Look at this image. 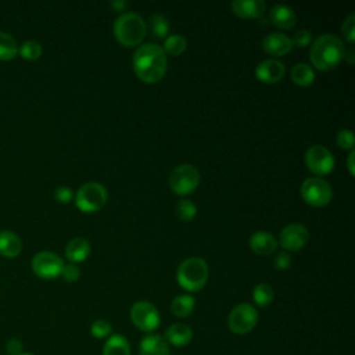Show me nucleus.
<instances>
[{
	"label": "nucleus",
	"mask_w": 355,
	"mask_h": 355,
	"mask_svg": "<svg viewBox=\"0 0 355 355\" xmlns=\"http://www.w3.org/2000/svg\"><path fill=\"white\" fill-rule=\"evenodd\" d=\"M132 64L137 78L146 83L159 82L168 68L165 51L154 43L139 46L133 54Z\"/></svg>",
	"instance_id": "f257e3e1"
},
{
	"label": "nucleus",
	"mask_w": 355,
	"mask_h": 355,
	"mask_svg": "<svg viewBox=\"0 0 355 355\" xmlns=\"http://www.w3.org/2000/svg\"><path fill=\"white\" fill-rule=\"evenodd\" d=\"M345 51L341 39L326 33L320 35L313 42L309 51V60L316 69L330 71L344 60Z\"/></svg>",
	"instance_id": "f03ea898"
},
{
	"label": "nucleus",
	"mask_w": 355,
	"mask_h": 355,
	"mask_svg": "<svg viewBox=\"0 0 355 355\" xmlns=\"http://www.w3.org/2000/svg\"><path fill=\"white\" fill-rule=\"evenodd\" d=\"M146 32L147 28L144 19L136 12H122L114 22V35L116 40L126 47L140 44Z\"/></svg>",
	"instance_id": "7ed1b4c3"
},
{
	"label": "nucleus",
	"mask_w": 355,
	"mask_h": 355,
	"mask_svg": "<svg viewBox=\"0 0 355 355\" xmlns=\"http://www.w3.org/2000/svg\"><path fill=\"white\" fill-rule=\"evenodd\" d=\"M178 283L189 293L201 290L208 280V265L202 258L191 257L184 259L176 272Z\"/></svg>",
	"instance_id": "20e7f679"
},
{
	"label": "nucleus",
	"mask_w": 355,
	"mask_h": 355,
	"mask_svg": "<svg viewBox=\"0 0 355 355\" xmlns=\"http://www.w3.org/2000/svg\"><path fill=\"white\" fill-rule=\"evenodd\" d=\"M105 201L107 190L101 183L97 182L82 184L75 196V204L83 212H96L104 207Z\"/></svg>",
	"instance_id": "39448f33"
},
{
	"label": "nucleus",
	"mask_w": 355,
	"mask_h": 355,
	"mask_svg": "<svg viewBox=\"0 0 355 355\" xmlns=\"http://www.w3.org/2000/svg\"><path fill=\"white\" fill-rule=\"evenodd\" d=\"M200 183V172L191 164H182L173 168L169 176V186L175 194L186 196L193 193Z\"/></svg>",
	"instance_id": "423d86ee"
},
{
	"label": "nucleus",
	"mask_w": 355,
	"mask_h": 355,
	"mask_svg": "<svg viewBox=\"0 0 355 355\" xmlns=\"http://www.w3.org/2000/svg\"><path fill=\"white\" fill-rule=\"evenodd\" d=\"M301 197L312 207H324L331 201L333 191L330 184L322 178H308L301 184Z\"/></svg>",
	"instance_id": "0eeeda50"
},
{
	"label": "nucleus",
	"mask_w": 355,
	"mask_h": 355,
	"mask_svg": "<svg viewBox=\"0 0 355 355\" xmlns=\"http://www.w3.org/2000/svg\"><path fill=\"white\" fill-rule=\"evenodd\" d=\"M258 322V312L255 306L251 304H239L236 305L229 316H227V326L230 331L234 334H247L250 333Z\"/></svg>",
	"instance_id": "6e6552de"
},
{
	"label": "nucleus",
	"mask_w": 355,
	"mask_h": 355,
	"mask_svg": "<svg viewBox=\"0 0 355 355\" xmlns=\"http://www.w3.org/2000/svg\"><path fill=\"white\" fill-rule=\"evenodd\" d=\"M130 320L141 331H154L161 322L158 309L148 301H137L130 308Z\"/></svg>",
	"instance_id": "1a4fd4ad"
},
{
	"label": "nucleus",
	"mask_w": 355,
	"mask_h": 355,
	"mask_svg": "<svg viewBox=\"0 0 355 355\" xmlns=\"http://www.w3.org/2000/svg\"><path fill=\"white\" fill-rule=\"evenodd\" d=\"M305 164L311 172L318 176L329 175L334 168V158L324 146H312L305 153Z\"/></svg>",
	"instance_id": "9d476101"
},
{
	"label": "nucleus",
	"mask_w": 355,
	"mask_h": 355,
	"mask_svg": "<svg viewBox=\"0 0 355 355\" xmlns=\"http://www.w3.org/2000/svg\"><path fill=\"white\" fill-rule=\"evenodd\" d=\"M64 261L51 251H40L32 259L33 272L42 279H54L61 275Z\"/></svg>",
	"instance_id": "9b49d317"
},
{
	"label": "nucleus",
	"mask_w": 355,
	"mask_h": 355,
	"mask_svg": "<svg viewBox=\"0 0 355 355\" xmlns=\"http://www.w3.org/2000/svg\"><path fill=\"white\" fill-rule=\"evenodd\" d=\"M309 240L308 229L301 223H290L280 232L279 243L287 251H298L306 245Z\"/></svg>",
	"instance_id": "f8f14e48"
},
{
	"label": "nucleus",
	"mask_w": 355,
	"mask_h": 355,
	"mask_svg": "<svg viewBox=\"0 0 355 355\" xmlns=\"http://www.w3.org/2000/svg\"><path fill=\"white\" fill-rule=\"evenodd\" d=\"M262 49L275 57H282L284 54H287L288 51H291L293 49V42L291 37L283 35V33H277V32H270L269 35H266L262 40Z\"/></svg>",
	"instance_id": "ddd939ff"
},
{
	"label": "nucleus",
	"mask_w": 355,
	"mask_h": 355,
	"mask_svg": "<svg viewBox=\"0 0 355 355\" xmlns=\"http://www.w3.org/2000/svg\"><path fill=\"white\" fill-rule=\"evenodd\" d=\"M284 75V65L279 60L269 58L259 62L255 68V76L263 83L279 82Z\"/></svg>",
	"instance_id": "4468645a"
},
{
	"label": "nucleus",
	"mask_w": 355,
	"mask_h": 355,
	"mask_svg": "<svg viewBox=\"0 0 355 355\" xmlns=\"http://www.w3.org/2000/svg\"><path fill=\"white\" fill-rule=\"evenodd\" d=\"M232 11L241 18H261L266 6L262 0H234L230 4Z\"/></svg>",
	"instance_id": "2eb2a0df"
},
{
	"label": "nucleus",
	"mask_w": 355,
	"mask_h": 355,
	"mask_svg": "<svg viewBox=\"0 0 355 355\" xmlns=\"http://www.w3.org/2000/svg\"><path fill=\"white\" fill-rule=\"evenodd\" d=\"M250 247L258 255H269L277 248V241L272 233L258 230L251 234Z\"/></svg>",
	"instance_id": "dca6fc26"
},
{
	"label": "nucleus",
	"mask_w": 355,
	"mask_h": 355,
	"mask_svg": "<svg viewBox=\"0 0 355 355\" xmlns=\"http://www.w3.org/2000/svg\"><path fill=\"white\" fill-rule=\"evenodd\" d=\"M269 18L272 24L280 29H291L297 24V14L295 11L283 4H276L269 11Z\"/></svg>",
	"instance_id": "f3484780"
},
{
	"label": "nucleus",
	"mask_w": 355,
	"mask_h": 355,
	"mask_svg": "<svg viewBox=\"0 0 355 355\" xmlns=\"http://www.w3.org/2000/svg\"><path fill=\"white\" fill-rule=\"evenodd\" d=\"M140 355H171L169 345L159 334H148L143 337L139 345Z\"/></svg>",
	"instance_id": "a211bd4d"
},
{
	"label": "nucleus",
	"mask_w": 355,
	"mask_h": 355,
	"mask_svg": "<svg viewBox=\"0 0 355 355\" xmlns=\"http://www.w3.org/2000/svg\"><path fill=\"white\" fill-rule=\"evenodd\" d=\"M191 338H193V331L190 326L184 323H173L165 331V341L176 347H183L189 344Z\"/></svg>",
	"instance_id": "6ab92c4d"
},
{
	"label": "nucleus",
	"mask_w": 355,
	"mask_h": 355,
	"mask_svg": "<svg viewBox=\"0 0 355 355\" xmlns=\"http://www.w3.org/2000/svg\"><path fill=\"white\" fill-rule=\"evenodd\" d=\"M90 254V244L83 237H75L69 240L65 247V255L71 261V263L85 261Z\"/></svg>",
	"instance_id": "aec40b11"
},
{
	"label": "nucleus",
	"mask_w": 355,
	"mask_h": 355,
	"mask_svg": "<svg viewBox=\"0 0 355 355\" xmlns=\"http://www.w3.org/2000/svg\"><path fill=\"white\" fill-rule=\"evenodd\" d=\"M22 248L21 239L11 230L0 232V252L6 257H17Z\"/></svg>",
	"instance_id": "412c9836"
},
{
	"label": "nucleus",
	"mask_w": 355,
	"mask_h": 355,
	"mask_svg": "<svg viewBox=\"0 0 355 355\" xmlns=\"http://www.w3.org/2000/svg\"><path fill=\"white\" fill-rule=\"evenodd\" d=\"M103 355H130L129 341L121 334H112L103 347Z\"/></svg>",
	"instance_id": "4be33fe9"
},
{
	"label": "nucleus",
	"mask_w": 355,
	"mask_h": 355,
	"mask_svg": "<svg viewBox=\"0 0 355 355\" xmlns=\"http://www.w3.org/2000/svg\"><path fill=\"white\" fill-rule=\"evenodd\" d=\"M196 306V301L189 294L178 295L171 302V311L176 318H187Z\"/></svg>",
	"instance_id": "5701e85b"
},
{
	"label": "nucleus",
	"mask_w": 355,
	"mask_h": 355,
	"mask_svg": "<svg viewBox=\"0 0 355 355\" xmlns=\"http://www.w3.org/2000/svg\"><path fill=\"white\" fill-rule=\"evenodd\" d=\"M290 76H291V80L298 85V86H309L313 80H315V72L313 69L308 65V64H304V62H300V64H295L293 68H291V72H290Z\"/></svg>",
	"instance_id": "b1692460"
},
{
	"label": "nucleus",
	"mask_w": 355,
	"mask_h": 355,
	"mask_svg": "<svg viewBox=\"0 0 355 355\" xmlns=\"http://www.w3.org/2000/svg\"><path fill=\"white\" fill-rule=\"evenodd\" d=\"M275 297V291L272 288L270 284L268 283H259L258 286H255L254 291H252V300L258 306H268Z\"/></svg>",
	"instance_id": "393cba45"
},
{
	"label": "nucleus",
	"mask_w": 355,
	"mask_h": 355,
	"mask_svg": "<svg viewBox=\"0 0 355 355\" xmlns=\"http://www.w3.org/2000/svg\"><path fill=\"white\" fill-rule=\"evenodd\" d=\"M18 53V44L15 39L7 33L0 31V60H11Z\"/></svg>",
	"instance_id": "a878e982"
},
{
	"label": "nucleus",
	"mask_w": 355,
	"mask_h": 355,
	"mask_svg": "<svg viewBox=\"0 0 355 355\" xmlns=\"http://www.w3.org/2000/svg\"><path fill=\"white\" fill-rule=\"evenodd\" d=\"M187 47V42L184 39V36L182 35H171L165 39L164 43V51L165 54L168 53L169 55H180Z\"/></svg>",
	"instance_id": "bb28decb"
},
{
	"label": "nucleus",
	"mask_w": 355,
	"mask_h": 355,
	"mask_svg": "<svg viewBox=\"0 0 355 355\" xmlns=\"http://www.w3.org/2000/svg\"><path fill=\"white\" fill-rule=\"evenodd\" d=\"M176 216L183 222H190L197 214V207L190 200H180L175 207Z\"/></svg>",
	"instance_id": "cd10ccee"
},
{
	"label": "nucleus",
	"mask_w": 355,
	"mask_h": 355,
	"mask_svg": "<svg viewBox=\"0 0 355 355\" xmlns=\"http://www.w3.org/2000/svg\"><path fill=\"white\" fill-rule=\"evenodd\" d=\"M150 26H151L153 35L157 36V37H165L169 33V29H171L169 21L162 14L151 15Z\"/></svg>",
	"instance_id": "c85d7f7f"
},
{
	"label": "nucleus",
	"mask_w": 355,
	"mask_h": 355,
	"mask_svg": "<svg viewBox=\"0 0 355 355\" xmlns=\"http://www.w3.org/2000/svg\"><path fill=\"white\" fill-rule=\"evenodd\" d=\"M18 51H19L21 55H22L24 58H26V60H36V58H39L40 54H42V46H40V43L36 42V40H25V42L19 46Z\"/></svg>",
	"instance_id": "c756f323"
},
{
	"label": "nucleus",
	"mask_w": 355,
	"mask_h": 355,
	"mask_svg": "<svg viewBox=\"0 0 355 355\" xmlns=\"http://www.w3.org/2000/svg\"><path fill=\"white\" fill-rule=\"evenodd\" d=\"M112 326L105 319H97L90 326V333L96 338H108L111 336Z\"/></svg>",
	"instance_id": "7c9ffc66"
},
{
	"label": "nucleus",
	"mask_w": 355,
	"mask_h": 355,
	"mask_svg": "<svg viewBox=\"0 0 355 355\" xmlns=\"http://www.w3.org/2000/svg\"><path fill=\"white\" fill-rule=\"evenodd\" d=\"M341 33L347 42L354 43V40H355V15L354 14H349L344 19V22L341 25Z\"/></svg>",
	"instance_id": "2f4dec72"
},
{
	"label": "nucleus",
	"mask_w": 355,
	"mask_h": 355,
	"mask_svg": "<svg viewBox=\"0 0 355 355\" xmlns=\"http://www.w3.org/2000/svg\"><path fill=\"white\" fill-rule=\"evenodd\" d=\"M337 144L343 150H354V133L351 129H341L337 133Z\"/></svg>",
	"instance_id": "473e14b6"
},
{
	"label": "nucleus",
	"mask_w": 355,
	"mask_h": 355,
	"mask_svg": "<svg viewBox=\"0 0 355 355\" xmlns=\"http://www.w3.org/2000/svg\"><path fill=\"white\" fill-rule=\"evenodd\" d=\"M61 276L65 282H76L80 276V270L75 263H64L62 270H61Z\"/></svg>",
	"instance_id": "72a5a7b5"
},
{
	"label": "nucleus",
	"mask_w": 355,
	"mask_h": 355,
	"mask_svg": "<svg viewBox=\"0 0 355 355\" xmlns=\"http://www.w3.org/2000/svg\"><path fill=\"white\" fill-rule=\"evenodd\" d=\"M311 37H312V36H311V32H309V31H306V29H298V31L294 33L291 42H293V46L305 47V46H308V44L311 43Z\"/></svg>",
	"instance_id": "f704fd0d"
},
{
	"label": "nucleus",
	"mask_w": 355,
	"mask_h": 355,
	"mask_svg": "<svg viewBox=\"0 0 355 355\" xmlns=\"http://www.w3.org/2000/svg\"><path fill=\"white\" fill-rule=\"evenodd\" d=\"M273 265L277 270H286L290 268L291 265V257L288 252H279L276 257H275V261H273Z\"/></svg>",
	"instance_id": "c9c22d12"
},
{
	"label": "nucleus",
	"mask_w": 355,
	"mask_h": 355,
	"mask_svg": "<svg viewBox=\"0 0 355 355\" xmlns=\"http://www.w3.org/2000/svg\"><path fill=\"white\" fill-rule=\"evenodd\" d=\"M6 351L8 355H21L24 354V344L19 338H8L6 343Z\"/></svg>",
	"instance_id": "e433bc0d"
},
{
	"label": "nucleus",
	"mask_w": 355,
	"mask_h": 355,
	"mask_svg": "<svg viewBox=\"0 0 355 355\" xmlns=\"http://www.w3.org/2000/svg\"><path fill=\"white\" fill-rule=\"evenodd\" d=\"M72 190L68 186H60L54 191V197L60 202H69L72 200Z\"/></svg>",
	"instance_id": "4c0bfd02"
},
{
	"label": "nucleus",
	"mask_w": 355,
	"mask_h": 355,
	"mask_svg": "<svg viewBox=\"0 0 355 355\" xmlns=\"http://www.w3.org/2000/svg\"><path fill=\"white\" fill-rule=\"evenodd\" d=\"M354 157H355V151L351 150V153L348 154V159H347V165H348V172L351 176L355 175V169H354Z\"/></svg>",
	"instance_id": "58836bf2"
},
{
	"label": "nucleus",
	"mask_w": 355,
	"mask_h": 355,
	"mask_svg": "<svg viewBox=\"0 0 355 355\" xmlns=\"http://www.w3.org/2000/svg\"><path fill=\"white\" fill-rule=\"evenodd\" d=\"M126 6H128V3L123 1V0L122 1H111V7L115 8L116 11H122Z\"/></svg>",
	"instance_id": "ea45409f"
},
{
	"label": "nucleus",
	"mask_w": 355,
	"mask_h": 355,
	"mask_svg": "<svg viewBox=\"0 0 355 355\" xmlns=\"http://www.w3.org/2000/svg\"><path fill=\"white\" fill-rule=\"evenodd\" d=\"M344 58L349 62V64H354V50H349V51H345L344 54Z\"/></svg>",
	"instance_id": "a19ab883"
},
{
	"label": "nucleus",
	"mask_w": 355,
	"mask_h": 355,
	"mask_svg": "<svg viewBox=\"0 0 355 355\" xmlns=\"http://www.w3.org/2000/svg\"><path fill=\"white\" fill-rule=\"evenodd\" d=\"M21 355H33V354H25V352H24V354H21Z\"/></svg>",
	"instance_id": "79ce46f5"
}]
</instances>
